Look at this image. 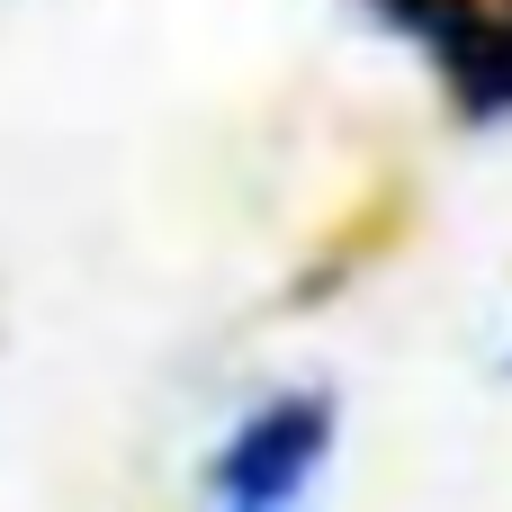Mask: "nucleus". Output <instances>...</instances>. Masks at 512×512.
Instances as JSON below:
<instances>
[{"mask_svg": "<svg viewBox=\"0 0 512 512\" xmlns=\"http://www.w3.org/2000/svg\"><path fill=\"white\" fill-rule=\"evenodd\" d=\"M369 9H378V18H387L396 36H414V45H432L441 63H450V54H459V45L477 36V18H486L477 0H369Z\"/></svg>", "mask_w": 512, "mask_h": 512, "instance_id": "obj_3", "label": "nucleus"}, {"mask_svg": "<svg viewBox=\"0 0 512 512\" xmlns=\"http://www.w3.org/2000/svg\"><path fill=\"white\" fill-rule=\"evenodd\" d=\"M441 72H450V90H459V117H477V126L512 117V9H486L477 36H468Z\"/></svg>", "mask_w": 512, "mask_h": 512, "instance_id": "obj_2", "label": "nucleus"}, {"mask_svg": "<svg viewBox=\"0 0 512 512\" xmlns=\"http://www.w3.org/2000/svg\"><path fill=\"white\" fill-rule=\"evenodd\" d=\"M324 459H333V396L297 387V396H270L261 414H243V432L207 468V495L216 504H243V512L297 504Z\"/></svg>", "mask_w": 512, "mask_h": 512, "instance_id": "obj_1", "label": "nucleus"}]
</instances>
